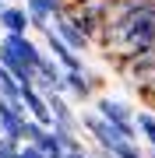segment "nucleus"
<instances>
[{"mask_svg": "<svg viewBox=\"0 0 155 158\" xmlns=\"http://www.w3.org/2000/svg\"><path fill=\"white\" fill-rule=\"evenodd\" d=\"M0 32L4 35H28V11L21 4H4V11H0Z\"/></svg>", "mask_w": 155, "mask_h": 158, "instance_id": "0eeeda50", "label": "nucleus"}, {"mask_svg": "<svg viewBox=\"0 0 155 158\" xmlns=\"http://www.w3.org/2000/svg\"><path fill=\"white\" fill-rule=\"evenodd\" d=\"M99 42L106 46L109 56H116V67L123 60H131L134 53H141L144 46L155 42V4H144L138 11H131L127 18H120L116 25L102 28Z\"/></svg>", "mask_w": 155, "mask_h": 158, "instance_id": "f257e3e1", "label": "nucleus"}, {"mask_svg": "<svg viewBox=\"0 0 155 158\" xmlns=\"http://www.w3.org/2000/svg\"><path fill=\"white\" fill-rule=\"evenodd\" d=\"M42 39H46V53L57 60V67H60V70H85V60H81L78 53L71 49V46H63L53 32H42Z\"/></svg>", "mask_w": 155, "mask_h": 158, "instance_id": "7ed1b4c3", "label": "nucleus"}, {"mask_svg": "<svg viewBox=\"0 0 155 158\" xmlns=\"http://www.w3.org/2000/svg\"><path fill=\"white\" fill-rule=\"evenodd\" d=\"M0 70H4V67H0Z\"/></svg>", "mask_w": 155, "mask_h": 158, "instance_id": "aec40b11", "label": "nucleus"}, {"mask_svg": "<svg viewBox=\"0 0 155 158\" xmlns=\"http://www.w3.org/2000/svg\"><path fill=\"white\" fill-rule=\"evenodd\" d=\"M25 11L28 14H46L53 21V18L67 14V0H25Z\"/></svg>", "mask_w": 155, "mask_h": 158, "instance_id": "6e6552de", "label": "nucleus"}, {"mask_svg": "<svg viewBox=\"0 0 155 158\" xmlns=\"http://www.w3.org/2000/svg\"><path fill=\"white\" fill-rule=\"evenodd\" d=\"M18 148H21V144H14V141H7V137H0V158H11Z\"/></svg>", "mask_w": 155, "mask_h": 158, "instance_id": "ddd939ff", "label": "nucleus"}, {"mask_svg": "<svg viewBox=\"0 0 155 158\" xmlns=\"http://www.w3.org/2000/svg\"><path fill=\"white\" fill-rule=\"evenodd\" d=\"M50 130H53V137H57V144L63 148V155H71V151H85L74 130H67V127H50Z\"/></svg>", "mask_w": 155, "mask_h": 158, "instance_id": "9d476101", "label": "nucleus"}, {"mask_svg": "<svg viewBox=\"0 0 155 158\" xmlns=\"http://www.w3.org/2000/svg\"><path fill=\"white\" fill-rule=\"evenodd\" d=\"M67 158H88V155H85V151H71Z\"/></svg>", "mask_w": 155, "mask_h": 158, "instance_id": "4468645a", "label": "nucleus"}, {"mask_svg": "<svg viewBox=\"0 0 155 158\" xmlns=\"http://www.w3.org/2000/svg\"><path fill=\"white\" fill-rule=\"evenodd\" d=\"M95 91V81L88 70H63V95H74L78 102H88Z\"/></svg>", "mask_w": 155, "mask_h": 158, "instance_id": "423d86ee", "label": "nucleus"}, {"mask_svg": "<svg viewBox=\"0 0 155 158\" xmlns=\"http://www.w3.org/2000/svg\"><path fill=\"white\" fill-rule=\"evenodd\" d=\"M4 4H14V0H4Z\"/></svg>", "mask_w": 155, "mask_h": 158, "instance_id": "a211bd4d", "label": "nucleus"}, {"mask_svg": "<svg viewBox=\"0 0 155 158\" xmlns=\"http://www.w3.org/2000/svg\"><path fill=\"white\" fill-rule=\"evenodd\" d=\"M134 127L138 137H144V144L155 148V113H134Z\"/></svg>", "mask_w": 155, "mask_h": 158, "instance_id": "1a4fd4ad", "label": "nucleus"}, {"mask_svg": "<svg viewBox=\"0 0 155 158\" xmlns=\"http://www.w3.org/2000/svg\"><path fill=\"white\" fill-rule=\"evenodd\" d=\"M95 158H109V155H106V151H99V155H95Z\"/></svg>", "mask_w": 155, "mask_h": 158, "instance_id": "dca6fc26", "label": "nucleus"}, {"mask_svg": "<svg viewBox=\"0 0 155 158\" xmlns=\"http://www.w3.org/2000/svg\"><path fill=\"white\" fill-rule=\"evenodd\" d=\"M0 11H4V0H0Z\"/></svg>", "mask_w": 155, "mask_h": 158, "instance_id": "f3484780", "label": "nucleus"}, {"mask_svg": "<svg viewBox=\"0 0 155 158\" xmlns=\"http://www.w3.org/2000/svg\"><path fill=\"white\" fill-rule=\"evenodd\" d=\"M50 32L57 35V39H60L63 46H71L74 53H85L88 46H92V39H88V35L81 32L78 25H74V21L67 18V14H63V18H53V21H50Z\"/></svg>", "mask_w": 155, "mask_h": 158, "instance_id": "f03ea898", "label": "nucleus"}, {"mask_svg": "<svg viewBox=\"0 0 155 158\" xmlns=\"http://www.w3.org/2000/svg\"><path fill=\"white\" fill-rule=\"evenodd\" d=\"M11 158H25V155H21V151H14V155H11Z\"/></svg>", "mask_w": 155, "mask_h": 158, "instance_id": "2eb2a0df", "label": "nucleus"}, {"mask_svg": "<svg viewBox=\"0 0 155 158\" xmlns=\"http://www.w3.org/2000/svg\"><path fill=\"white\" fill-rule=\"evenodd\" d=\"M78 123L85 127L88 134H92V141H95L99 148H102V151H109V148H113L116 141H120V137L113 134V127H109L106 119H99L95 113H81V116H78Z\"/></svg>", "mask_w": 155, "mask_h": 158, "instance_id": "20e7f679", "label": "nucleus"}, {"mask_svg": "<svg viewBox=\"0 0 155 158\" xmlns=\"http://www.w3.org/2000/svg\"><path fill=\"white\" fill-rule=\"evenodd\" d=\"M35 148H39V151L46 155V158H63V148L57 144V137H53V130H46V134H42L39 141H35Z\"/></svg>", "mask_w": 155, "mask_h": 158, "instance_id": "9b49d317", "label": "nucleus"}, {"mask_svg": "<svg viewBox=\"0 0 155 158\" xmlns=\"http://www.w3.org/2000/svg\"><path fill=\"white\" fill-rule=\"evenodd\" d=\"M46 109H50V116H53V127H67V130H78V116H74V109H71V102L57 95V91H46Z\"/></svg>", "mask_w": 155, "mask_h": 158, "instance_id": "39448f33", "label": "nucleus"}, {"mask_svg": "<svg viewBox=\"0 0 155 158\" xmlns=\"http://www.w3.org/2000/svg\"><path fill=\"white\" fill-rule=\"evenodd\" d=\"M106 155H109V158H144V155H141V148L134 144V141H116Z\"/></svg>", "mask_w": 155, "mask_h": 158, "instance_id": "f8f14e48", "label": "nucleus"}, {"mask_svg": "<svg viewBox=\"0 0 155 158\" xmlns=\"http://www.w3.org/2000/svg\"><path fill=\"white\" fill-rule=\"evenodd\" d=\"M148 4H155V0H148Z\"/></svg>", "mask_w": 155, "mask_h": 158, "instance_id": "6ab92c4d", "label": "nucleus"}]
</instances>
